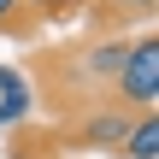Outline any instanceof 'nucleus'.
<instances>
[{"label":"nucleus","mask_w":159,"mask_h":159,"mask_svg":"<svg viewBox=\"0 0 159 159\" xmlns=\"http://www.w3.org/2000/svg\"><path fill=\"white\" fill-rule=\"evenodd\" d=\"M130 124H136V112L106 106V112H94V118L83 124V148H94V153H118V148H124V136H130Z\"/></svg>","instance_id":"nucleus-2"},{"label":"nucleus","mask_w":159,"mask_h":159,"mask_svg":"<svg viewBox=\"0 0 159 159\" xmlns=\"http://www.w3.org/2000/svg\"><path fill=\"white\" fill-rule=\"evenodd\" d=\"M18 6H24V0H18Z\"/></svg>","instance_id":"nucleus-9"},{"label":"nucleus","mask_w":159,"mask_h":159,"mask_svg":"<svg viewBox=\"0 0 159 159\" xmlns=\"http://www.w3.org/2000/svg\"><path fill=\"white\" fill-rule=\"evenodd\" d=\"M106 6H136V12H153V0H106Z\"/></svg>","instance_id":"nucleus-7"},{"label":"nucleus","mask_w":159,"mask_h":159,"mask_svg":"<svg viewBox=\"0 0 159 159\" xmlns=\"http://www.w3.org/2000/svg\"><path fill=\"white\" fill-rule=\"evenodd\" d=\"M118 153H130V159H159V112H136V124H130V136H124Z\"/></svg>","instance_id":"nucleus-3"},{"label":"nucleus","mask_w":159,"mask_h":159,"mask_svg":"<svg viewBox=\"0 0 159 159\" xmlns=\"http://www.w3.org/2000/svg\"><path fill=\"white\" fill-rule=\"evenodd\" d=\"M112 89H118V100H124V106L153 112V100H159V41H153V35H142V41H130V47H124Z\"/></svg>","instance_id":"nucleus-1"},{"label":"nucleus","mask_w":159,"mask_h":159,"mask_svg":"<svg viewBox=\"0 0 159 159\" xmlns=\"http://www.w3.org/2000/svg\"><path fill=\"white\" fill-rule=\"evenodd\" d=\"M18 118H30V83H18V89L0 94V130H12Z\"/></svg>","instance_id":"nucleus-4"},{"label":"nucleus","mask_w":159,"mask_h":159,"mask_svg":"<svg viewBox=\"0 0 159 159\" xmlns=\"http://www.w3.org/2000/svg\"><path fill=\"white\" fill-rule=\"evenodd\" d=\"M18 83H24V77H18V71H6V65H0V94H6V89H18Z\"/></svg>","instance_id":"nucleus-6"},{"label":"nucleus","mask_w":159,"mask_h":159,"mask_svg":"<svg viewBox=\"0 0 159 159\" xmlns=\"http://www.w3.org/2000/svg\"><path fill=\"white\" fill-rule=\"evenodd\" d=\"M12 12H18V0H0V24H6V18H12Z\"/></svg>","instance_id":"nucleus-8"},{"label":"nucleus","mask_w":159,"mask_h":159,"mask_svg":"<svg viewBox=\"0 0 159 159\" xmlns=\"http://www.w3.org/2000/svg\"><path fill=\"white\" fill-rule=\"evenodd\" d=\"M118 59H124V41H106V47H94L89 71H94V77H118Z\"/></svg>","instance_id":"nucleus-5"}]
</instances>
